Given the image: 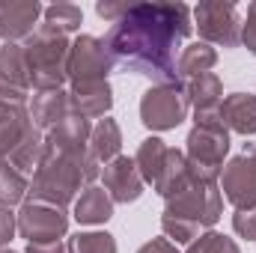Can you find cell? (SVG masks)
<instances>
[{
    "label": "cell",
    "instance_id": "obj_1",
    "mask_svg": "<svg viewBox=\"0 0 256 253\" xmlns=\"http://www.w3.org/2000/svg\"><path fill=\"white\" fill-rule=\"evenodd\" d=\"M191 9L185 3H131L104 45L116 66L158 84H179L176 51L191 36Z\"/></svg>",
    "mask_w": 256,
    "mask_h": 253
},
{
    "label": "cell",
    "instance_id": "obj_2",
    "mask_svg": "<svg viewBox=\"0 0 256 253\" xmlns=\"http://www.w3.org/2000/svg\"><path fill=\"white\" fill-rule=\"evenodd\" d=\"M98 176L102 170L92 161L90 146H54L45 140V158L39 170L30 176L27 196L33 202L66 208L68 202H74L78 190H86Z\"/></svg>",
    "mask_w": 256,
    "mask_h": 253
},
{
    "label": "cell",
    "instance_id": "obj_3",
    "mask_svg": "<svg viewBox=\"0 0 256 253\" xmlns=\"http://www.w3.org/2000/svg\"><path fill=\"white\" fill-rule=\"evenodd\" d=\"M224 214V194L218 179L196 176L188 188L167 200L161 230L176 244H191L202 230H212Z\"/></svg>",
    "mask_w": 256,
    "mask_h": 253
},
{
    "label": "cell",
    "instance_id": "obj_4",
    "mask_svg": "<svg viewBox=\"0 0 256 253\" xmlns=\"http://www.w3.org/2000/svg\"><path fill=\"white\" fill-rule=\"evenodd\" d=\"M68 54H72L68 36L45 27V24H39V30L24 42L30 84H33L36 92L63 90V84L68 80Z\"/></svg>",
    "mask_w": 256,
    "mask_h": 253
},
{
    "label": "cell",
    "instance_id": "obj_5",
    "mask_svg": "<svg viewBox=\"0 0 256 253\" xmlns=\"http://www.w3.org/2000/svg\"><path fill=\"white\" fill-rule=\"evenodd\" d=\"M188 149L185 158L194 167H200L202 173H212L220 179L224 170V158L230 152V131L220 120V110L214 114H194V128L188 134Z\"/></svg>",
    "mask_w": 256,
    "mask_h": 253
},
{
    "label": "cell",
    "instance_id": "obj_6",
    "mask_svg": "<svg viewBox=\"0 0 256 253\" xmlns=\"http://www.w3.org/2000/svg\"><path fill=\"white\" fill-rule=\"evenodd\" d=\"M188 96L182 84L149 86L140 98V122L149 131H173L188 120Z\"/></svg>",
    "mask_w": 256,
    "mask_h": 253
},
{
    "label": "cell",
    "instance_id": "obj_7",
    "mask_svg": "<svg viewBox=\"0 0 256 253\" xmlns=\"http://www.w3.org/2000/svg\"><path fill=\"white\" fill-rule=\"evenodd\" d=\"M194 27L200 30V39L206 45L236 48L242 42V15L236 3L224 0H206L194 9Z\"/></svg>",
    "mask_w": 256,
    "mask_h": 253
},
{
    "label": "cell",
    "instance_id": "obj_8",
    "mask_svg": "<svg viewBox=\"0 0 256 253\" xmlns=\"http://www.w3.org/2000/svg\"><path fill=\"white\" fill-rule=\"evenodd\" d=\"M18 236L27 238V244H48V242H63L68 232V214L66 208L48 206V202H33L24 200L18 214Z\"/></svg>",
    "mask_w": 256,
    "mask_h": 253
},
{
    "label": "cell",
    "instance_id": "obj_9",
    "mask_svg": "<svg viewBox=\"0 0 256 253\" xmlns=\"http://www.w3.org/2000/svg\"><path fill=\"white\" fill-rule=\"evenodd\" d=\"M114 68H116V60L110 57L104 39H98V36H78L72 42V54H68V80L72 84L108 80V74Z\"/></svg>",
    "mask_w": 256,
    "mask_h": 253
},
{
    "label": "cell",
    "instance_id": "obj_10",
    "mask_svg": "<svg viewBox=\"0 0 256 253\" xmlns=\"http://www.w3.org/2000/svg\"><path fill=\"white\" fill-rule=\"evenodd\" d=\"M220 194L230 200V206L238 208H254L256 206V164L242 152L230 158L220 170Z\"/></svg>",
    "mask_w": 256,
    "mask_h": 253
},
{
    "label": "cell",
    "instance_id": "obj_11",
    "mask_svg": "<svg viewBox=\"0 0 256 253\" xmlns=\"http://www.w3.org/2000/svg\"><path fill=\"white\" fill-rule=\"evenodd\" d=\"M45 6L36 0H12V3H0V36L3 42H27L36 30H39V18H42Z\"/></svg>",
    "mask_w": 256,
    "mask_h": 253
},
{
    "label": "cell",
    "instance_id": "obj_12",
    "mask_svg": "<svg viewBox=\"0 0 256 253\" xmlns=\"http://www.w3.org/2000/svg\"><path fill=\"white\" fill-rule=\"evenodd\" d=\"M102 179H104V190L110 194V200L122 202V206L137 202L140 194H143V185H146L137 164H134V158H128V155H120L110 164H104Z\"/></svg>",
    "mask_w": 256,
    "mask_h": 253
},
{
    "label": "cell",
    "instance_id": "obj_13",
    "mask_svg": "<svg viewBox=\"0 0 256 253\" xmlns=\"http://www.w3.org/2000/svg\"><path fill=\"white\" fill-rule=\"evenodd\" d=\"M0 84L9 92L12 102H27V92L33 90L30 84V68H27V57H24V45L6 42L0 48Z\"/></svg>",
    "mask_w": 256,
    "mask_h": 253
},
{
    "label": "cell",
    "instance_id": "obj_14",
    "mask_svg": "<svg viewBox=\"0 0 256 253\" xmlns=\"http://www.w3.org/2000/svg\"><path fill=\"white\" fill-rule=\"evenodd\" d=\"M68 102H72V114L84 116V120H98L108 116L114 108V90L108 80H96V84H72L68 86Z\"/></svg>",
    "mask_w": 256,
    "mask_h": 253
},
{
    "label": "cell",
    "instance_id": "obj_15",
    "mask_svg": "<svg viewBox=\"0 0 256 253\" xmlns=\"http://www.w3.org/2000/svg\"><path fill=\"white\" fill-rule=\"evenodd\" d=\"M33 128L36 126L30 120L27 104L0 98V158H9Z\"/></svg>",
    "mask_w": 256,
    "mask_h": 253
},
{
    "label": "cell",
    "instance_id": "obj_16",
    "mask_svg": "<svg viewBox=\"0 0 256 253\" xmlns=\"http://www.w3.org/2000/svg\"><path fill=\"white\" fill-rule=\"evenodd\" d=\"M72 116V102H68V92L66 90H45V92H36L33 96V104H30V120L39 131H51L57 128L63 120Z\"/></svg>",
    "mask_w": 256,
    "mask_h": 253
},
{
    "label": "cell",
    "instance_id": "obj_17",
    "mask_svg": "<svg viewBox=\"0 0 256 253\" xmlns=\"http://www.w3.org/2000/svg\"><path fill=\"white\" fill-rule=\"evenodd\" d=\"M220 120H224L226 131H236L244 137L256 134V96H250V92L226 96L220 104Z\"/></svg>",
    "mask_w": 256,
    "mask_h": 253
},
{
    "label": "cell",
    "instance_id": "obj_18",
    "mask_svg": "<svg viewBox=\"0 0 256 253\" xmlns=\"http://www.w3.org/2000/svg\"><path fill=\"white\" fill-rule=\"evenodd\" d=\"M114 218V200L110 194L98 185H90L86 190H80V196L74 200V220L86 224V226H98L108 224Z\"/></svg>",
    "mask_w": 256,
    "mask_h": 253
},
{
    "label": "cell",
    "instance_id": "obj_19",
    "mask_svg": "<svg viewBox=\"0 0 256 253\" xmlns=\"http://www.w3.org/2000/svg\"><path fill=\"white\" fill-rule=\"evenodd\" d=\"M120 149H122V131L116 126V120H110V116L98 120L90 131V155H92V161L98 167L110 164L114 158H120Z\"/></svg>",
    "mask_w": 256,
    "mask_h": 253
},
{
    "label": "cell",
    "instance_id": "obj_20",
    "mask_svg": "<svg viewBox=\"0 0 256 253\" xmlns=\"http://www.w3.org/2000/svg\"><path fill=\"white\" fill-rule=\"evenodd\" d=\"M185 96H188V104L194 108V114H214L224 104V84L218 74L208 72V74H200V78L188 80Z\"/></svg>",
    "mask_w": 256,
    "mask_h": 253
},
{
    "label": "cell",
    "instance_id": "obj_21",
    "mask_svg": "<svg viewBox=\"0 0 256 253\" xmlns=\"http://www.w3.org/2000/svg\"><path fill=\"white\" fill-rule=\"evenodd\" d=\"M214 63H218V51L206 42H194L188 48H182V54L176 57V78L182 84V80H191L200 74H208Z\"/></svg>",
    "mask_w": 256,
    "mask_h": 253
},
{
    "label": "cell",
    "instance_id": "obj_22",
    "mask_svg": "<svg viewBox=\"0 0 256 253\" xmlns=\"http://www.w3.org/2000/svg\"><path fill=\"white\" fill-rule=\"evenodd\" d=\"M42 158H45V131H39V128H33L27 137H24V143L6 158L18 173H24V176H33L36 170H39V164H42Z\"/></svg>",
    "mask_w": 256,
    "mask_h": 253
},
{
    "label": "cell",
    "instance_id": "obj_23",
    "mask_svg": "<svg viewBox=\"0 0 256 253\" xmlns=\"http://www.w3.org/2000/svg\"><path fill=\"white\" fill-rule=\"evenodd\" d=\"M27 188H30V179L18 173L6 158H0V206L3 208L21 206L27 200Z\"/></svg>",
    "mask_w": 256,
    "mask_h": 253
},
{
    "label": "cell",
    "instance_id": "obj_24",
    "mask_svg": "<svg viewBox=\"0 0 256 253\" xmlns=\"http://www.w3.org/2000/svg\"><path fill=\"white\" fill-rule=\"evenodd\" d=\"M164 155H167V146H164V140H158V137H146V140L137 146V152H134V164H137L143 182L152 185V182L158 179L161 164H164Z\"/></svg>",
    "mask_w": 256,
    "mask_h": 253
},
{
    "label": "cell",
    "instance_id": "obj_25",
    "mask_svg": "<svg viewBox=\"0 0 256 253\" xmlns=\"http://www.w3.org/2000/svg\"><path fill=\"white\" fill-rule=\"evenodd\" d=\"M42 18H45V27H51L63 36L80 30V24H84V12L74 3H51V6H45Z\"/></svg>",
    "mask_w": 256,
    "mask_h": 253
},
{
    "label": "cell",
    "instance_id": "obj_26",
    "mask_svg": "<svg viewBox=\"0 0 256 253\" xmlns=\"http://www.w3.org/2000/svg\"><path fill=\"white\" fill-rule=\"evenodd\" d=\"M68 253H116V238L110 232H78L68 238Z\"/></svg>",
    "mask_w": 256,
    "mask_h": 253
},
{
    "label": "cell",
    "instance_id": "obj_27",
    "mask_svg": "<svg viewBox=\"0 0 256 253\" xmlns=\"http://www.w3.org/2000/svg\"><path fill=\"white\" fill-rule=\"evenodd\" d=\"M188 253H242V250H238V244L230 236L208 230V232H200L188 244Z\"/></svg>",
    "mask_w": 256,
    "mask_h": 253
},
{
    "label": "cell",
    "instance_id": "obj_28",
    "mask_svg": "<svg viewBox=\"0 0 256 253\" xmlns=\"http://www.w3.org/2000/svg\"><path fill=\"white\" fill-rule=\"evenodd\" d=\"M232 230L248 238V242H256V206L254 208H238L232 214Z\"/></svg>",
    "mask_w": 256,
    "mask_h": 253
},
{
    "label": "cell",
    "instance_id": "obj_29",
    "mask_svg": "<svg viewBox=\"0 0 256 253\" xmlns=\"http://www.w3.org/2000/svg\"><path fill=\"white\" fill-rule=\"evenodd\" d=\"M242 45L256 54V0L248 6V21H242Z\"/></svg>",
    "mask_w": 256,
    "mask_h": 253
},
{
    "label": "cell",
    "instance_id": "obj_30",
    "mask_svg": "<svg viewBox=\"0 0 256 253\" xmlns=\"http://www.w3.org/2000/svg\"><path fill=\"white\" fill-rule=\"evenodd\" d=\"M128 6L131 3H96V12H98V18H104V21H110V24H116V21H122V15L128 12Z\"/></svg>",
    "mask_w": 256,
    "mask_h": 253
},
{
    "label": "cell",
    "instance_id": "obj_31",
    "mask_svg": "<svg viewBox=\"0 0 256 253\" xmlns=\"http://www.w3.org/2000/svg\"><path fill=\"white\" fill-rule=\"evenodd\" d=\"M18 232V220H15V214H12V208H3L0 206V248L3 244H9V238Z\"/></svg>",
    "mask_w": 256,
    "mask_h": 253
},
{
    "label": "cell",
    "instance_id": "obj_32",
    "mask_svg": "<svg viewBox=\"0 0 256 253\" xmlns=\"http://www.w3.org/2000/svg\"><path fill=\"white\" fill-rule=\"evenodd\" d=\"M137 253H179V250H176V244L170 238H152V242H146Z\"/></svg>",
    "mask_w": 256,
    "mask_h": 253
},
{
    "label": "cell",
    "instance_id": "obj_33",
    "mask_svg": "<svg viewBox=\"0 0 256 253\" xmlns=\"http://www.w3.org/2000/svg\"><path fill=\"white\" fill-rule=\"evenodd\" d=\"M27 253H68V244L48 242V244H27Z\"/></svg>",
    "mask_w": 256,
    "mask_h": 253
},
{
    "label": "cell",
    "instance_id": "obj_34",
    "mask_svg": "<svg viewBox=\"0 0 256 253\" xmlns=\"http://www.w3.org/2000/svg\"><path fill=\"white\" fill-rule=\"evenodd\" d=\"M244 155H248V158L256 164V143H244Z\"/></svg>",
    "mask_w": 256,
    "mask_h": 253
},
{
    "label": "cell",
    "instance_id": "obj_35",
    "mask_svg": "<svg viewBox=\"0 0 256 253\" xmlns=\"http://www.w3.org/2000/svg\"><path fill=\"white\" fill-rule=\"evenodd\" d=\"M0 98H6V102H12V98H9V92L3 90V84H0Z\"/></svg>",
    "mask_w": 256,
    "mask_h": 253
},
{
    "label": "cell",
    "instance_id": "obj_36",
    "mask_svg": "<svg viewBox=\"0 0 256 253\" xmlns=\"http://www.w3.org/2000/svg\"><path fill=\"white\" fill-rule=\"evenodd\" d=\"M0 253H15V250H0Z\"/></svg>",
    "mask_w": 256,
    "mask_h": 253
}]
</instances>
